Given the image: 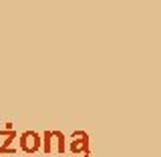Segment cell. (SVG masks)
Masks as SVG:
<instances>
[{"label": "cell", "instance_id": "obj_4", "mask_svg": "<svg viewBox=\"0 0 161 157\" xmlns=\"http://www.w3.org/2000/svg\"><path fill=\"white\" fill-rule=\"evenodd\" d=\"M0 137L4 141L0 143V155H14L16 153V129H0Z\"/></svg>", "mask_w": 161, "mask_h": 157}, {"label": "cell", "instance_id": "obj_1", "mask_svg": "<svg viewBox=\"0 0 161 157\" xmlns=\"http://www.w3.org/2000/svg\"><path fill=\"white\" fill-rule=\"evenodd\" d=\"M42 137V145L40 149L44 153H64L67 151V137L63 131L58 129H47L44 133H40Z\"/></svg>", "mask_w": 161, "mask_h": 157}, {"label": "cell", "instance_id": "obj_2", "mask_svg": "<svg viewBox=\"0 0 161 157\" xmlns=\"http://www.w3.org/2000/svg\"><path fill=\"white\" fill-rule=\"evenodd\" d=\"M67 149L75 155H87L91 153V137L87 131H73L67 139Z\"/></svg>", "mask_w": 161, "mask_h": 157}, {"label": "cell", "instance_id": "obj_3", "mask_svg": "<svg viewBox=\"0 0 161 157\" xmlns=\"http://www.w3.org/2000/svg\"><path fill=\"white\" fill-rule=\"evenodd\" d=\"M18 149L24 151V153H36L40 151V145H42V137H40L38 131H24V133L18 135Z\"/></svg>", "mask_w": 161, "mask_h": 157}]
</instances>
